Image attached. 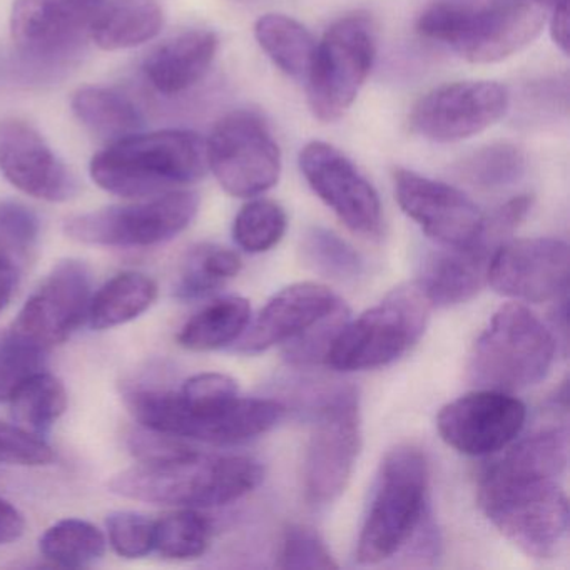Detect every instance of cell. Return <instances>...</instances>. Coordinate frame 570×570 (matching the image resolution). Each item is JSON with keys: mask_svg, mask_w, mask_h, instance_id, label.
Wrapping results in <instances>:
<instances>
[{"mask_svg": "<svg viewBox=\"0 0 570 570\" xmlns=\"http://www.w3.org/2000/svg\"><path fill=\"white\" fill-rule=\"evenodd\" d=\"M299 169L309 188L350 232L368 239L382 236L379 193L343 153L328 142H308L299 153Z\"/></svg>", "mask_w": 570, "mask_h": 570, "instance_id": "4fadbf2b", "label": "cell"}, {"mask_svg": "<svg viewBox=\"0 0 570 570\" xmlns=\"http://www.w3.org/2000/svg\"><path fill=\"white\" fill-rule=\"evenodd\" d=\"M525 173L522 149L510 142L480 148L459 165V175L470 185L482 189H497L513 185Z\"/></svg>", "mask_w": 570, "mask_h": 570, "instance_id": "836d02e7", "label": "cell"}, {"mask_svg": "<svg viewBox=\"0 0 570 570\" xmlns=\"http://www.w3.org/2000/svg\"><path fill=\"white\" fill-rule=\"evenodd\" d=\"M24 530V515L11 502L0 497V543L16 542L21 539Z\"/></svg>", "mask_w": 570, "mask_h": 570, "instance_id": "b9f144b4", "label": "cell"}, {"mask_svg": "<svg viewBox=\"0 0 570 570\" xmlns=\"http://www.w3.org/2000/svg\"><path fill=\"white\" fill-rule=\"evenodd\" d=\"M68 402L65 383L46 370L26 380L9 399L14 423L42 439L65 415Z\"/></svg>", "mask_w": 570, "mask_h": 570, "instance_id": "f1b7e54d", "label": "cell"}, {"mask_svg": "<svg viewBox=\"0 0 570 570\" xmlns=\"http://www.w3.org/2000/svg\"><path fill=\"white\" fill-rule=\"evenodd\" d=\"M206 146L208 168L228 195L253 198L278 183L282 153L256 112L239 109L223 116Z\"/></svg>", "mask_w": 570, "mask_h": 570, "instance_id": "7c38bea8", "label": "cell"}, {"mask_svg": "<svg viewBox=\"0 0 570 570\" xmlns=\"http://www.w3.org/2000/svg\"><path fill=\"white\" fill-rule=\"evenodd\" d=\"M91 299L88 266L78 259H66L26 302L12 330L49 352L88 320Z\"/></svg>", "mask_w": 570, "mask_h": 570, "instance_id": "2e32d148", "label": "cell"}, {"mask_svg": "<svg viewBox=\"0 0 570 570\" xmlns=\"http://www.w3.org/2000/svg\"><path fill=\"white\" fill-rule=\"evenodd\" d=\"M509 109V92L490 81H462L440 86L423 96L412 115L410 128L433 142L472 138L499 122Z\"/></svg>", "mask_w": 570, "mask_h": 570, "instance_id": "5bb4252c", "label": "cell"}, {"mask_svg": "<svg viewBox=\"0 0 570 570\" xmlns=\"http://www.w3.org/2000/svg\"><path fill=\"white\" fill-rule=\"evenodd\" d=\"M208 146L183 129L126 136L92 158V181L126 199H146L199 181L208 171Z\"/></svg>", "mask_w": 570, "mask_h": 570, "instance_id": "277c9868", "label": "cell"}, {"mask_svg": "<svg viewBox=\"0 0 570 570\" xmlns=\"http://www.w3.org/2000/svg\"><path fill=\"white\" fill-rule=\"evenodd\" d=\"M533 2H537V4L542 6L546 11H552L553 8H556L557 4H560L562 0H533Z\"/></svg>", "mask_w": 570, "mask_h": 570, "instance_id": "f6af8a7d", "label": "cell"}, {"mask_svg": "<svg viewBox=\"0 0 570 570\" xmlns=\"http://www.w3.org/2000/svg\"><path fill=\"white\" fill-rule=\"evenodd\" d=\"M71 106L79 122L105 141L115 142L141 131L138 108L111 89L86 86L75 92Z\"/></svg>", "mask_w": 570, "mask_h": 570, "instance_id": "4316f807", "label": "cell"}, {"mask_svg": "<svg viewBox=\"0 0 570 570\" xmlns=\"http://www.w3.org/2000/svg\"><path fill=\"white\" fill-rule=\"evenodd\" d=\"M393 185L402 212L433 242L446 248H462L482 232L485 216L453 186L403 168L393 173Z\"/></svg>", "mask_w": 570, "mask_h": 570, "instance_id": "ac0fdd59", "label": "cell"}, {"mask_svg": "<svg viewBox=\"0 0 570 570\" xmlns=\"http://www.w3.org/2000/svg\"><path fill=\"white\" fill-rule=\"evenodd\" d=\"M342 299L320 283H296L276 293L246 326L233 350L245 355L266 352L305 333L335 312Z\"/></svg>", "mask_w": 570, "mask_h": 570, "instance_id": "ffe728a7", "label": "cell"}, {"mask_svg": "<svg viewBox=\"0 0 570 570\" xmlns=\"http://www.w3.org/2000/svg\"><path fill=\"white\" fill-rule=\"evenodd\" d=\"M163 22L158 0H105L89 36L105 51L138 48L161 32Z\"/></svg>", "mask_w": 570, "mask_h": 570, "instance_id": "cb8c5ba5", "label": "cell"}, {"mask_svg": "<svg viewBox=\"0 0 570 570\" xmlns=\"http://www.w3.org/2000/svg\"><path fill=\"white\" fill-rule=\"evenodd\" d=\"M216 52L218 38L215 32H185L149 56L145 65L146 78L161 95H179L205 78Z\"/></svg>", "mask_w": 570, "mask_h": 570, "instance_id": "603a6c76", "label": "cell"}, {"mask_svg": "<svg viewBox=\"0 0 570 570\" xmlns=\"http://www.w3.org/2000/svg\"><path fill=\"white\" fill-rule=\"evenodd\" d=\"M265 479L258 460L215 455L179 443L173 452L112 476L109 490L125 499L178 509H212L248 495Z\"/></svg>", "mask_w": 570, "mask_h": 570, "instance_id": "7a4b0ae2", "label": "cell"}, {"mask_svg": "<svg viewBox=\"0 0 570 570\" xmlns=\"http://www.w3.org/2000/svg\"><path fill=\"white\" fill-rule=\"evenodd\" d=\"M105 0H16L12 39L32 56H55L91 31Z\"/></svg>", "mask_w": 570, "mask_h": 570, "instance_id": "44dd1931", "label": "cell"}, {"mask_svg": "<svg viewBox=\"0 0 570 570\" xmlns=\"http://www.w3.org/2000/svg\"><path fill=\"white\" fill-rule=\"evenodd\" d=\"M557 352L559 340L535 313L507 303L473 343L466 379L476 389L519 392L549 375Z\"/></svg>", "mask_w": 570, "mask_h": 570, "instance_id": "52a82bcc", "label": "cell"}, {"mask_svg": "<svg viewBox=\"0 0 570 570\" xmlns=\"http://www.w3.org/2000/svg\"><path fill=\"white\" fill-rule=\"evenodd\" d=\"M158 285L138 272H125L109 279L91 299L88 322L92 330L126 325L151 308Z\"/></svg>", "mask_w": 570, "mask_h": 570, "instance_id": "484cf974", "label": "cell"}, {"mask_svg": "<svg viewBox=\"0 0 570 570\" xmlns=\"http://www.w3.org/2000/svg\"><path fill=\"white\" fill-rule=\"evenodd\" d=\"M255 38L273 65L293 79H306L316 42L305 26L283 14H266L255 24Z\"/></svg>", "mask_w": 570, "mask_h": 570, "instance_id": "83f0119b", "label": "cell"}, {"mask_svg": "<svg viewBox=\"0 0 570 570\" xmlns=\"http://www.w3.org/2000/svg\"><path fill=\"white\" fill-rule=\"evenodd\" d=\"M0 173L12 186L42 202H68L76 181L46 139L21 119L0 121Z\"/></svg>", "mask_w": 570, "mask_h": 570, "instance_id": "d6986e66", "label": "cell"}, {"mask_svg": "<svg viewBox=\"0 0 570 570\" xmlns=\"http://www.w3.org/2000/svg\"><path fill=\"white\" fill-rule=\"evenodd\" d=\"M279 569H338V563L330 553L316 530L305 525H292L283 533L279 543Z\"/></svg>", "mask_w": 570, "mask_h": 570, "instance_id": "74e56055", "label": "cell"}, {"mask_svg": "<svg viewBox=\"0 0 570 570\" xmlns=\"http://www.w3.org/2000/svg\"><path fill=\"white\" fill-rule=\"evenodd\" d=\"M525 420V405L512 393L479 389L446 403L436 416V429L456 452L485 456L509 446Z\"/></svg>", "mask_w": 570, "mask_h": 570, "instance_id": "9a60e30c", "label": "cell"}, {"mask_svg": "<svg viewBox=\"0 0 570 570\" xmlns=\"http://www.w3.org/2000/svg\"><path fill=\"white\" fill-rule=\"evenodd\" d=\"M38 216L19 202H0V255L21 268L38 245Z\"/></svg>", "mask_w": 570, "mask_h": 570, "instance_id": "8d00e7d4", "label": "cell"}, {"mask_svg": "<svg viewBox=\"0 0 570 570\" xmlns=\"http://www.w3.org/2000/svg\"><path fill=\"white\" fill-rule=\"evenodd\" d=\"M376 24L356 12L338 19L316 45L308 76V106L318 121H338L365 86L376 58Z\"/></svg>", "mask_w": 570, "mask_h": 570, "instance_id": "9c48e42d", "label": "cell"}, {"mask_svg": "<svg viewBox=\"0 0 570 570\" xmlns=\"http://www.w3.org/2000/svg\"><path fill=\"white\" fill-rule=\"evenodd\" d=\"M432 308L419 283L399 286L379 305L343 325L333 340L326 365L338 372L390 365L422 338Z\"/></svg>", "mask_w": 570, "mask_h": 570, "instance_id": "ba28073f", "label": "cell"}, {"mask_svg": "<svg viewBox=\"0 0 570 570\" xmlns=\"http://www.w3.org/2000/svg\"><path fill=\"white\" fill-rule=\"evenodd\" d=\"M242 258L233 249L218 245L195 246L186 255L176 283L179 299H199L213 295L242 272Z\"/></svg>", "mask_w": 570, "mask_h": 570, "instance_id": "f546056e", "label": "cell"}, {"mask_svg": "<svg viewBox=\"0 0 570 570\" xmlns=\"http://www.w3.org/2000/svg\"><path fill=\"white\" fill-rule=\"evenodd\" d=\"M569 279V246L562 239L503 242L490 259L487 283L499 295L543 303L563 295Z\"/></svg>", "mask_w": 570, "mask_h": 570, "instance_id": "e0dca14e", "label": "cell"}, {"mask_svg": "<svg viewBox=\"0 0 570 570\" xmlns=\"http://www.w3.org/2000/svg\"><path fill=\"white\" fill-rule=\"evenodd\" d=\"M569 0H562L552 9V18H550V36L556 42L557 48L569 55Z\"/></svg>", "mask_w": 570, "mask_h": 570, "instance_id": "7bdbcfd3", "label": "cell"}, {"mask_svg": "<svg viewBox=\"0 0 570 570\" xmlns=\"http://www.w3.org/2000/svg\"><path fill=\"white\" fill-rule=\"evenodd\" d=\"M430 470L415 446L390 450L380 465L356 543V562L376 566L405 549L430 515Z\"/></svg>", "mask_w": 570, "mask_h": 570, "instance_id": "8992f818", "label": "cell"}, {"mask_svg": "<svg viewBox=\"0 0 570 570\" xmlns=\"http://www.w3.org/2000/svg\"><path fill=\"white\" fill-rule=\"evenodd\" d=\"M46 352L14 330L0 335V402H9L16 390L45 370Z\"/></svg>", "mask_w": 570, "mask_h": 570, "instance_id": "d590c367", "label": "cell"}, {"mask_svg": "<svg viewBox=\"0 0 570 570\" xmlns=\"http://www.w3.org/2000/svg\"><path fill=\"white\" fill-rule=\"evenodd\" d=\"M546 9L533 0L436 2L422 12L416 32L475 65L503 61L542 31Z\"/></svg>", "mask_w": 570, "mask_h": 570, "instance_id": "5b68a950", "label": "cell"}, {"mask_svg": "<svg viewBox=\"0 0 570 570\" xmlns=\"http://www.w3.org/2000/svg\"><path fill=\"white\" fill-rule=\"evenodd\" d=\"M198 208L196 193L175 189L132 205L109 206L75 216L66 222L65 232L82 245L146 248L185 232Z\"/></svg>", "mask_w": 570, "mask_h": 570, "instance_id": "30bf717a", "label": "cell"}, {"mask_svg": "<svg viewBox=\"0 0 570 570\" xmlns=\"http://www.w3.org/2000/svg\"><path fill=\"white\" fill-rule=\"evenodd\" d=\"M129 412L145 429L178 440L235 445L278 425L285 406L275 400L239 395L223 373H199L179 392L136 390L126 396Z\"/></svg>", "mask_w": 570, "mask_h": 570, "instance_id": "6da1fadb", "label": "cell"}, {"mask_svg": "<svg viewBox=\"0 0 570 570\" xmlns=\"http://www.w3.org/2000/svg\"><path fill=\"white\" fill-rule=\"evenodd\" d=\"M362 449V420L355 390L342 389L323 400L313 416L303 483L313 505L335 502L352 479Z\"/></svg>", "mask_w": 570, "mask_h": 570, "instance_id": "8fae6325", "label": "cell"}, {"mask_svg": "<svg viewBox=\"0 0 570 570\" xmlns=\"http://www.w3.org/2000/svg\"><path fill=\"white\" fill-rule=\"evenodd\" d=\"M106 527L112 550L122 559H142L155 550V522L141 513H111Z\"/></svg>", "mask_w": 570, "mask_h": 570, "instance_id": "ab89813d", "label": "cell"}, {"mask_svg": "<svg viewBox=\"0 0 570 570\" xmlns=\"http://www.w3.org/2000/svg\"><path fill=\"white\" fill-rule=\"evenodd\" d=\"M505 238V233L485 218L475 242L433 255L416 282L430 305L450 308L470 302L485 286L490 259Z\"/></svg>", "mask_w": 570, "mask_h": 570, "instance_id": "7402d4cb", "label": "cell"}, {"mask_svg": "<svg viewBox=\"0 0 570 570\" xmlns=\"http://www.w3.org/2000/svg\"><path fill=\"white\" fill-rule=\"evenodd\" d=\"M288 226L285 209L269 199L246 203L233 223V238L248 253H265L282 242Z\"/></svg>", "mask_w": 570, "mask_h": 570, "instance_id": "e575fe53", "label": "cell"}, {"mask_svg": "<svg viewBox=\"0 0 570 570\" xmlns=\"http://www.w3.org/2000/svg\"><path fill=\"white\" fill-rule=\"evenodd\" d=\"M19 266L0 255V313L8 308L19 283Z\"/></svg>", "mask_w": 570, "mask_h": 570, "instance_id": "ee69618b", "label": "cell"}, {"mask_svg": "<svg viewBox=\"0 0 570 570\" xmlns=\"http://www.w3.org/2000/svg\"><path fill=\"white\" fill-rule=\"evenodd\" d=\"M209 542L212 523L196 509H181L155 522V550L163 559H198Z\"/></svg>", "mask_w": 570, "mask_h": 570, "instance_id": "1f68e13d", "label": "cell"}, {"mask_svg": "<svg viewBox=\"0 0 570 570\" xmlns=\"http://www.w3.org/2000/svg\"><path fill=\"white\" fill-rule=\"evenodd\" d=\"M303 262L326 278L356 282L365 273V259L352 245L325 228H312L302 239Z\"/></svg>", "mask_w": 570, "mask_h": 570, "instance_id": "d6a6232c", "label": "cell"}, {"mask_svg": "<svg viewBox=\"0 0 570 570\" xmlns=\"http://www.w3.org/2000/svg\"><path fill=\"white\" fill-rule=\"evenodd\" d=\"M252 322V306L243 296H223L186 322L178 343L189 352H213L233 345Z\"/></svg>", "mask_w": 570, "mask_h": 570, "instance_id": "d4e9b609", "label": "cell"}, {"mask_svg": "<svg viewBox=\"0 0 570 570\" xmlns=\"http://www.w3.org/2000/svg\"><path fill=\"white\" fill-rule=\"evenodd\" d=\"M55 462V452L42 436L18 423L0 422V463L42 466Z\"/></svg>", "mask_w": 570, "mask_h": 570, "instance_id": "60d3db41", "label": "cell"}, {"mask_svg": "<svg viewBox=\"0 0 570 570\" xmlns=\"http://www.w3.org/2000/svg\"><path fill=\"white\" fill-rule=\"evenodd\" d=\"M105 533L88 520L65 519L46 530L39 540L42 557L52 566L81 569L106 552Z\"/></svg>", "mask_w": 570, "mask_h": 570, "instance_id": "4dcf8cb0", "label": "cell"}, {"mask_svg": "<svg viewBox=\"0 0 570 570\" xmlns=\"http://www.w3.org/2000/svg\"><path fill=\"white\" fill-rule=\"evenodd\" d=\"M559 480L502 456L483 472L476 500L517 549L533 559H552L569 530V502Z\"/></svg>", "mask_w": 570, "mask_h": 570, "instance_id": "3957f363", "label": "cell"}, {"mask_svg": "<svg viewBox=\"0 0 570 570\" xmlns=\"http://www.w3.org/2000/svg\"><path fill=\"white\" fill-rule=\"evenodd\" d=\"M350 320V309L345 303L338 306L335 312L330 313L322 322L316 323L312 328L306 330L296 338L285 343V356L289 363L298 366L316 365L325 363L332 348L333 340L338 335Z\"/></svg>", "mask_w": 570, "mask_h": 570, "instance_id": "f35d334b", "label": "cell"}]
</instances>
